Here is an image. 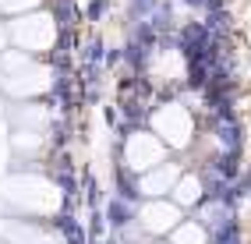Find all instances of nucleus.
Masks as SVG:
<instances>
[{
	"label": "nucleus",
	"mask_w": 251,
	"mask_h": 244,
	"mask_svg": "<svg viewBox=\"0 0 251 244\" xmlns=\"http://www.w3.org/2000/svg\"><path fill=\"white\" fill-rule=\"evenodd\" d=\"M152 71H156L163 81H174V78H180V71H184V60H180L177 50H163V53H156V60H152Z\"/></svg>",
	"instance_id": "1a4fd4ad"
},
{
	"label": "nucleus",
	"mask_w": 251,
	"mask_h": 244,
	"mask_svg": "<svg viewBox=\"0 0 251 244\" xmlns=\"http://www.w3.org/2000/svg\"><path fill=\"white\" fill-rule=\"evenodd\" d=\"M166 156V145L156 138V135H149V131H138V135H131L127 145H124V159H127V167L131 170H152L159 167Z\"/></svg>",
	"instance_id": "39448f33"
},
{
	"label": "nucleus",
	"mask_w": 251,
	"mask_h": 244,
	"mask_svg": "<svg viewBox=\"0 0 251 244\" xmlns=\"http://www.w3.org/2000/svg\"><path fill=\"white\" fill-rule=\"evenodd\" d=\"M174 198L177 205H195L198 198H202V184H198V177H177V184H174Z\"/></svg>",
	"instance_id": "9d476101"
},
{
	"label": "nucleus",
	"mask_w": 251,
	"mask_h": 244,
	"mask_svg": "<svg viewBox=\"0 0 251 244\" xmlns=\"http://www.w3.org/2000/svg\"><path fill=\"white\" fill-rule=\"evenodd\" d=\"M7 43H11V28H7V25H0V53L7 50Z\"/></svg>",
	"instance_id": "ddd939ff"
},
{
	"label": "nucleus",
	"mask_w": 251,
	"mask_h": 244,
	"mask_svg": "<svg viewBox=\"0 0 251 244\" xmlns=\"http://www.w3.org/2000/svg\"><path fill=\"white\" fill-rule=\"evenodd\" d=\"M177 205H170V202H149L145 209H142V230H149V234H166V230H174L177 226Z\"/></svg>",
	"instance_id": "423d86ee"
},
{
	"label": "nucleus",
	"mask_w": 251,
	"mask_h": 244,
	"mask_svg": "<svg viewBox=\"0 0 251 244\" xmlns=\"http://www.w3.org/2000/svg\"><path fill=\"white\" fill-rule=\"evenodd\" d=\"M7 241L11 244H60L50 230H43V226H28V223L7 226Z\"/></svg>",
	"instance_id": "6e6552de"
},
{
	"label": "nucleus",
	"mask_w": 251,
	"mask_h": 244,
	"mask_svg": "<svg viewBox=\"0 0 251 244\" xmlns=\"http://www.w3.org/2000/svg\"><path fill=\"white\" fill-rule=\"evenodd\" d=\"M32 7H39V0H4V14H22Z\"/></svg>",
	"instance_id": "f8f14e48"
},
{
	"label": "nucleus",
	"mask_w": 251,
	"mask_h": 244,
	"mask_svg": "<svg viewBox=\"0 0 251 244\" xmlns=\"http://www.w3.org/2000/svg\"><path fill=\"white\" fill-rule=\"evenodd\" d=\"M11 39L18 50L25 53H39V50H50L57 39V25L50 14H22V18H14L11 25Z\"/></svg>",
	"instance_id": "f03ea898"
},
{
	"label": "nucleus",
	"mask_w": 251,
	"mask_h": 244,
	"mask_svg": "<svg viewBox=\"0 0 251 244\" xmlns=\"http://www.w3.org/2000/svg\"><path fill=\"white\" fill-rule=\"evenodd\" d=\"M152 131L163 145H170V149H184V145L191 142L195 135V121L191 113L184 110L180 103H166L152 113Z\"/></svg>",
	"instance_id": "20e7f679"
},
{
	"label": "nucleus",
	"mask_w": 251,
	"mask_h": 244,
	"mask_svg": "<svg viewBox=\"0 0 251 244\" xmlns=\"http://www.w3.org/2000/svg\"><path fill=\"white\" fill-rule=\"evenodd\" d=\"M0 14H4V0H0Z\"/></svg>",
	"instance_id": "4468645a"
},
{
	"label": "nucleus",
	"mask_w": 251,
	"mask_h": 244,
	"mask_svg": "<svg viewBox=\"0 0 251 244\" xmlns=\"http://www.w3.org/2000/svg\"><path fill=\"white\" fill-rule=\"evenodd\" d=\"M4 71L11 74L4 81L11 96H39L50 85V71L39 68V64H32L25 50H14V53L4 57Z\"/></svg>",
	"instance_id": "f257e3e1"
},
{
	"label": "nucleus",
	"mask_w": 251,
	"mask_h": 244,
	"mask_svg": "<svg viewBox=\"0 0 251 244\" xmlns=\"http://www.w3.org/2000/svg\"><path fill=\"white\" fill-rule=\"evenodd\" d=\"M177 177H180L177 167H166V163H159V167H152V170H145V173H142V191L149 195V198H159V195L174 191Z\"/></svg>",
	"instance_id": "0eeeda50"
},
{
	"label": "nucleus",
	"mask_w": 251,
	"mask_h": 244,
	"mask_svg": "<svg viewBox=\"0 0 251 244\" xmlns=\"http://www.w3.org/2000/svg\"><path fill=\"white\" fill-rule=\"evenodd\" d=\"M174 244H205V230L198 223H177L174 226Z\"/></svg>",
	"instance_id": "9b49d317"
},
{
	"label": "nucleus",
	"mask_w": 251,
	"mask_h": 244,
	"mask_svg": "<svg viewBox=\"0 0 251 244\" xmlns=\"http://www.w3.org/2000/svg\"><path fill=\"white\" fill-rule=\"evenodd\" d=\"M7 202H14L18 209H28V213H53L60 205L57 191L43 177H11L7 181Z\"/></svg>",
	"instance_id": "7ed1b4c3"
}]
</instances>
